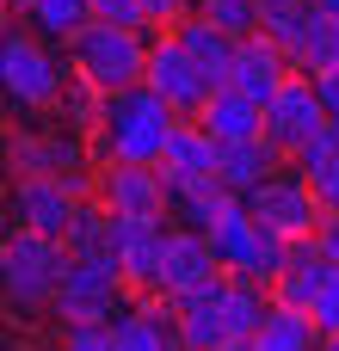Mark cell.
<instances>
[{
	"instance_id": "1",
	"label": "cell",
	"mask_w": 339,
	"mask_h": 351,
	"mask_svg": "<svg viewBox=\"0 0 339 351\" xmlns=\"http://www.w3.org/2000/svg\"><path fill=\"white\" fill-rule=\"evenodd\" d=\"M173 130H179V111L142 80V86L105 93V117L93 130V154H99V167H111V160H124V167H161Z\"/></svg>"
},
{
	"instance_id": "2",
	"label": "cell",
	"mask_w": 339,
	"mask_h": 351,
	"mask_svg": "<svg viewBox=\"0 0 339 351\" xmlns=\"http://www.w3.org/2000/svg\"><path fill=\"white\" fill-rule=\"evenodd\" d=\"M68 241L56 234H31V228H12L6 253H0V308L12 315H37L56 302L62 278H68Z\"/></svg>"
},
{
	"instance_id": "3",
	"label": "cell",
	"mask_w": 339,
	"mask_h": 351,
	"mask_svg": "<svg viewBox=\"0 0 339 351\" xmlns=\"http://www.w3.org/2000/svg\"><path fill=\"white\" fill-rule=\"evenodd\" d=\"M148 49H154L148 31L93 19V25L68 43V74L93 80L99 93H124V86H142V74H148Z\"/></svg>"
},
{
	"instance_id": "4",
	"label": "cell",
	"mask_w": 339,
	"mask_h": 351,
	"mask_svg": "<svg viewBox=\"0 0 339 351\" xmlns=\"http://www.w3.org/2000/svg\"><path fill=\"white\" fill-rule=\"evenodd\" d=\"M68 74L37 31H0V99L12 111H56Z\"/></svg>"
},
{
	"instance_id": "5",
	"label": "cell",
	"mask_w": 339,
	"mask_h": 351,
	"mask_svg": "<svg viewBox=\"0 0 339 351\" xmlns=\"http://www.w3.org/2000/svg\"><path fill=\"white\" fill-rule=\"evenodd\" d=\"M210 247H216V265L229 271V278H253V284H266L272 290V278L284 271V259H290V241L284 234H272L241 197L222 210V222L210 228Z\"/></svg>"
},
{
	"instance_id": "6",
	"label": "cell",
	"mask_w": 339,
	"mask_h": 351,
	"mask_svg": "<svg viewBox=\"0 0 339 351\" xmlns=\"http://www.w3.org/2000/svg\"><path fill=\"white\" fill-rule=\"evenodd\" d=\"M124 308H130V284H124L117 259H74L49 302V315L62 327H111Z\"/></svg>"
},
{
	"instance_id": "7",
	"label": "cell",
	"mask_w": 339,
	"mask_h": 351,
	"mask_svg": "<svg viewBox=\"0 0 339 351\" xmlns=\"http://www.w3.org/2000/svg\"><path fill=\"white\" fill-rule=\"evenodd\" d=\"M272 234H284V241H315V228H321V197L309 191V179L296 173V167H278L266 185H253L247 197H241Z\"/></svg>"
},
{
	"instance_id": "8",
	"label": "cell",
	"mask_w": 339,
	"mask_h": 351,
	"mask_svg": "<svg viewBox=\"0 0 339 351\" xmlns=\"http://www.w3.org/2000/svg\"><path fill=\"white\" fill-rule=\"evenodd\" d=\"M327 105H321V93H315V80L309 74H290L272 99H266V142L284 154V160H296L315 136H327Z\"/></svg>"
},
{
	"instance_id": "9",
	"label": "cell",
	"mask_w": 339,
	"mask_h": 351,
	"mask_svg": "<svg viewBox=\"0 0 339 351\" xmlns=\"http://www.w3.org/2000/svg\"><path fill=\"white\" fill-rule=\"evenodd\" d=\"M173 315H179L185 351H229V346H241V333H235V302H229V271L210 278L204 290L179 296Z\"/></svg>"
},
{
	"instance_id": "10",
	"label": "cell",
	"mask_w": 339,
	"mask_h": 351,
	"mask_svg": "<svg viewBox=\"0 0 339 351\" xmlns=\"http://www.w3.org/2000/svg\"><path fill=\"white\" fill-rule=\"evenodd\" d=\"M142 80H148V86L179 111V117H198V111H204V99L216 93V86L204 80V68L191 62V49H185L173 31H161V37H154V49H148V74H142Z\"/></svg>"
},
{
	"instance_id": "11",
	"label": "cell",
	"mask_w": 339,
	"mask_h": 351,
	"mask_svg": "<svg viewBox=\"0 0 339 351\" xmlns=\"http://www.w3.org/2000/svg\"><path fill=\"white\" fill-rule=\"evenodd\" d=\"M93 197L111 216H142V222H167V210H173V191H167L161 167H124V160L99 167V191Z\"/></svg>"
},
{
	"instance_id": "12",
	"label": "cell",
	"mask_w": 339,
	"mask_h": 351,
	"mask_svg": "<svg viewBox=\"0 0 339 351\" xmlns=\"http://www.w3.org/2000/svg\"><path fill=\"white\" fill-rule=\"evenodd\" d=\"M86 197H74L62 179H12L6 185V197H0V210L12 216V228H31V234H68V222H74V210H80Z\"/></svg>"
},
{
	"instance_id": "13",
	"label": "cell",
	"mask_w": 339,
	"mask_h": 351,
	"mask_svg": "<svg viewBox=\"0 0 339 351\" xmlns=\"http://www.w3.org/2000/svg\"><path fill=\"white\" fill-rule=\"evenodd\" d=\"M167 222H142V216H117V271L130 284V296H154L161 290V259H167Z\"/></svg>"
},
{
	"instance_id": "14",
	"label": "cell",
	"mask_w": 339,
	"mask_h": 351,
	"mask_svg": "<svg viewBox=\"0 0 339 351\" xmlns=\"http://www.w3.org/2000/svg\"><path fill=\"white\" fill-rule=\"evenodd\" d=\"M216 167H222V142H216L198 117H179V130H173V142H167V154H161V179H167V191L210 185Z\"/></svg>"
},
{
	"instance_id": "15",
	"label": "cell",
	"mask_w": 339,
	"mask_h": 351,
	"mask_svg": "<svg viewBox=\"0 0 339 351\" xmlns=\"http://www.w3.org/2000/svg\"><path fill=\"white\" fill-rule=\"evenodd\" d=\"M210 278H222L210 234H198V228H173V234H167V259H161V290H154V296L179 302V296L204 290Z\"/></svg>"
},
{
	"instance_id": "16",
	"label": "cell",
	"mask_w": 339,
	"mask_h": 351,
	"mask_svg": "<svg viewBox=\"0 0 339 351\" xmlns=\"http://www.w3.org/2000/svg\"><path fill=\"white\" fill-rule=\"evenodd\" d=\"M111 346L117 351H185L173 302H167V296H136V302L111 321Z\"/></svg>"
},
{
	"instance_id": "17",
	"label": "cell",
	"mask_w": 339,
	"mask_h": 351,
	"mask_svg": "<svg viewBox=\"0 0 339 351\" xmlns=\"http://www.w3.org/2000/svg\"><path fill=\"white\" fill-rule=\"evenodd\" d=\"M290 74H296V62H290V49H278V43H272V37L259 31V37H241V49H235V74H229V86H241L247 99H259V105H266V99H272V93H278V86L290 80Z\"/></svg>"
},
{
	"instance_id": "18",
	"label": "cell",
	"mask_w": 339,
	"mask_h": 351,
	"mask_svg": "<svg viewBox=\"0 0 339 351\" xmlns=\"http://www.w3.org/2000/svg\"><path fill=\"white\" fill-rule=\"evenodd\" d=\"M327 278H334V259H327L315 241H290V259H284V271L272 278V302H278V308L309 315Z\"/></svg>"
},
{
	"instance_id": "19",
	"label": "cell",
	"mask_w": 339,
	"mask_h": 351,
	"mask_svg": "<svg viewBox=\"0 0 339 351\" xmlns=\"http://www.w3.org/2000/svg\"><path fill=\"white\" fill-rule=\"evenodd\" d=\"M173 37L191 49V62L204 68V80L210 86H229V74H235V49H241V37H229L222 25H210L204 12H185L179 25H173Z\"/></svg>"
},
{
	"instance_id": "20",
	"label": "cell",
	"mask_w": 339,
	"mask_h": 351,
	"mask_svg": "<svg viewBox=\"0 0 339 351\" xmlns=\"http://www.w3.org/2000/svg\"><path fill=\"white\" fill-rule=\"evenodd\" d=\"M198 123H204L216 142H253V136H266V105L247 99L241 86H216V93L204 99Z\"/></svg>"
},
{
	"instance_id": "21",
	"label": "cell",
	"mask_w": 339,
	"mask_h": 351,
	"mask_svg": "<svg viewBox=\"0 0 339 351\" xmlns=\"http://www.w3.org/2000/svg\"><path fill=\"white\" fill-rule=\"evenodd\" d=\"M278 167H284V154H278L266 136H253V142H222V167H216V179H222L235 197H247V191L266 185Z\"/></svg>"
},
{
	"instance_id": "22",
	"label": "cell",
	"mask_w": 339,
	"mask_h": 351,
	"mask_svg": "<svg viewBox=\"0 0 339 351\" xmlns=\"http://www.w3.org/2000/svg\"><path fill=\"white\" fill-rule=\"evenodd\" d=\"M62 241H68V259H117V216L99 197H86Z\"/></svg>"
},
{
	"instance_id": "23",
	"label": "cell",
	"mask_w": 339,
	"mask_h": 351,
	"mask_svg": "<svg viewBox=\"0 0 339 351\" xmlns=\"http://www.w3.org/2000/svg\"><path fill=\"white\" fill-rule=\"evenodd\" d=\"M321 346H327L321 327L309 315H296V308H278V302H272V315L253 333V351H321Z\"/></svg>"
},
{
	"instance_id": "24",
	"label": "cell",
	"mask_w": 339,
	"mask_h": 351,
	"mask_svg": "<svg viewBox=\"0 0 339 351\" xmlns=\"http://www.w3.org/2000/svg\"><path fill=\"white\" fill-rule=\"evenodd\" d=\"M235 204V191L222 185V179H210V185H185V191H173V222L179 228H198V234H210L216 222H222V210Z\"/></svg>"
},
{
	"instance_id": "25",
	"label": "cell",
	"mask_w": 339,
	"mask_h": 351,
	"mask_svg": "<svg viewBox=\"0 0 339 351\" xmlns=\"http://www.w3.org/2000/svg\"><path fill=\"white\" fill-rule=\"evenodd\" d=\"M25 19L37 37L49 43H74L86 25H93V0H25Z\"/></svg>"
},
{
	"instance_id": "26",
	"label": "cell",
	"mask_w": 339,
	"mask_h": 351,
	"mask_svg": "<svg viewBox=\"0 0 339 351\" xmlns=\"http://www.w3.org/2000/svg\"><path fill=\"white\" fill-rule=\"evenodd\" d=\"M296 173L309 179V191L321 197V210H339V136H334V123H327V136H315L296 154Z\"/></svg>"
},
{
	"instance_id": "27",
	"label": "cell",
	"mask_w": 339,
	"mask_h": 351,
	"mask_svg": "<svg viewBox=\"0 0 339 351\" xmlns=\"http://www.w3.org/2000/svg\"><path fill=\"white\" fill-rule=\"evenodd\" d=\"M290 62H296V74H327V68H339V19H327V12L315 6L303 43L290 49Z\"/></svg>"
},
{
	"instance_id": "28",
	"label": "cell",
	"mask_w": 339,
	"mask_h": 351,
	"mask_svg": "<svg viewBox=\"0 0 339 351\" xmlns=\"http://www.w3.org/2000/svg\"><path fill=\"white\" fill-rule=\"evenodd\" d=\"M99 117H105V93H99L93 80L68 74V86H62V99H56V123H68V130L93 136V130H99Z\"/></svg>"
},
{
	"instance_id": "29",
	"label": "cell",
	"mask_w": 339,
	"mask_h": 351,
	"mask_svg": "<svg viewBox=\"0 0 339 351\" xmlns=\"http://www.w3.org/2000/svg\"><path fill=\"white\" fill-rule=\"evenodd\" d=\"M198 12L210 25H222L229 37H259V25H266V0H204Z\"/></svg>"
},
{
	"instance_id": "30",
	"label": "cell",
	"mask_w": 339,
	"mask_h": 351,
	"mask_svg": "<svg viewBox=\"0 0 339 351\" xmlns=\"http://www.w3.org/2000/svg\"><path fill=\"white\" fill-rule=\"evenodd\" d=\"M309 19H315V6L309 0H278V6H266V37L278 43V49H296L303 43V31H309Z\"/></svg>"
},
{
	"instance_id": "31",
	"label": "cell",
	"mask_w": 339,
	"mask_h": 351,
	"mask_svg": "<svg viewBox=\"0 0 339 351\" xmlns=\"http://www.w3.org/2000/svg\"><path fill=\"white\" fill-rule=\"evenodd\" d=\"M93 19H105V25H130V31H154L142 0H93Z\"/></svg>"
},
{
	"instance_id": "32",
	"label": "cell",
	"mask_w": 339,
	"mask_h": 351,
	"mask_svg": "<svg viewBox=\"0 0 339 351\" xmlns=\"http://www.w3.org/2000/svg\"><path fill=\"white\" fill-rule=\"evenodd\" d=\"M309 321L321 327V339H334V333H339V265H334V278L321 284V296H315V308H309Z\"/></svg>"
},
{
	"instance_id": "33",
	"label": "cell",
	"mask_w": 339,
	"mask_h": 351,
	"mask_svg": "<svg viewBox=\"0 0 339 351\" xmlns=\"http://www.w3.org/2000/svg\"><path fill=\"white\" fill-rule=\"evenodd\" d=\"M56 351H117V346H111V327H68Z\"/></svg>"
},
{
	"instance_id": "34",
	"label": "cell",
	"mask_w": 339,
	"mask_h": 351,
	"mask_svg": "<svg viewBox=\"0 0 339 351\" xmlns=\"http://www.w3.org/2000/svg\"><path fill=\"white\" fill-rule=\"evenodd\" d=\"M142 6H148V25L154 31H173L185 12H198V0H142Z\"/></svg>"
},
{
	"instance_id": "35",
	"label": "cell",
	"mask_w": 339,
	"mask_h": 351,
	"mask_svg": "<svg viewBox=\"0 0 339 351\" xmlns=\"http://www.w3.org/2000/svg\"><path fill=\"white\" fill-rule=\"evenodd\" d=\"M315 247H321V253L339 265V210H327V216H321V228H315Z\"/></svg>"
},
{
	"instance_id": "36",
	"label": "cell",
	"mask_w": 339,
	"mask_h": 351,
	"mask_svg": "<svg viewBox=\"0 0 339 351\" xmlns=\"http://www.w3.org/2000/svg\"><path fill=\"white\" fill-rule=\"evenodd\" d=\"M309 80H315V93H321L327 117H339V68H327V74H309Z\"/></svg>"
},
{
	"instance_id": "37",
	"label": "cell",
	"mask_w": 339,
	"mask_h": 351,
	"mask_svg": "<svg viewBox=\"0 0 339 351\" xmlns=\"http://www.w3.org/2000/svg\"><path fill=\"white\" fill-rule=\"evenodd\" d=\"M6 241H12V216L0 210V253H6Z\"/></svg>"
},
{
	"instance_id": "38",
	"label": "cell",
	"mask_w": 339,
	"mask_h": 351,
	"mask_svg": "<svg viewBox=\"0 0 339 351\" xmlns=\"http://www.w3.org/2000/svg\"><path fill=\"white\" fill-rule=\"evenodd\" d=\"M309 6H321L327 19H339V0H309Z\"/></svg>"
},
{
	"instance_id": "39",
	"label": "cell",
	"mask_w": 339,
	"mask_h": 351,
	"mask_svg": "<svg viewBox=\"0 0 339 351\" xmlns=\"http://www.w3.org/2000/svg\"><path fill=\"white\" fill-rule=\"evenodd\" d=\"M0 136H6V99H0Z\"/></svg>"
},
{
	"instance_id": "40",
	"label": "cell",
	"mask_w": 339,
	"mask_h": 351,
	"mask_svg": "<svg viewBox=\"0 0 339 351\" xmlns=\"http://www.w3.org/2000/svg\"><path fill=\"white\" fill-rule=\"evenodd\" d=\"M321 351H339V333H334V339H327V346H321Z\"/></svg>"
},
{
	"instance_id": "41",
	"label": "cell",
	"mask_w": 339,
	"mask_h": 351,
	"mask_svg": "<svg viewBox=\"0 0 339 351\" xmlns=\"http://www.w3.org/2000/svg\"><path fill=\"white\" fill-rule=\"evenodd\" d=\"M12 12H25V0H12Z\"/></svg>"
},
{
	"instance_id": "42",
	"label": "cell",
	"mask_w": 339,
	"mask_h": 351,
	"mask_svg": "<svg viewBox=\"0 0 339 351\" xmlns=\"http://www.w3.org/2000/svg\"><path fill=\"white\" fill-rule=\"evenodd\" d=\"M6 6H12V0H0V12H6Z\"/></svg>"
},
{
	"instance_id": "43",
	"label": "cell",
	"mask_w": 339,
	"mask_h": 351,
	"mask_svg": "<svg viewBox=\"0 0 339 351\" xmlns=\"http://www.w3.org/2000/svg\"><path fill=\"white\" fill-rule=\"evenodd\" d=\"M334 136H339V117H334Z\"/></svg>"
},
{
	"instance_id": "44",
	"label": "cell",
	"mask_w": 339,
	"mask_h": 351,
	"mask_svg": "<svg viewBox=\"0 0 339 351\" xmlns=\"http://www.w3.org/2000/svg\"><path fill=\"white\" fill-rule=\"evenodd\" d=\"M198 6H204V0H198Z\"/></svg>"
}]
</instances>
